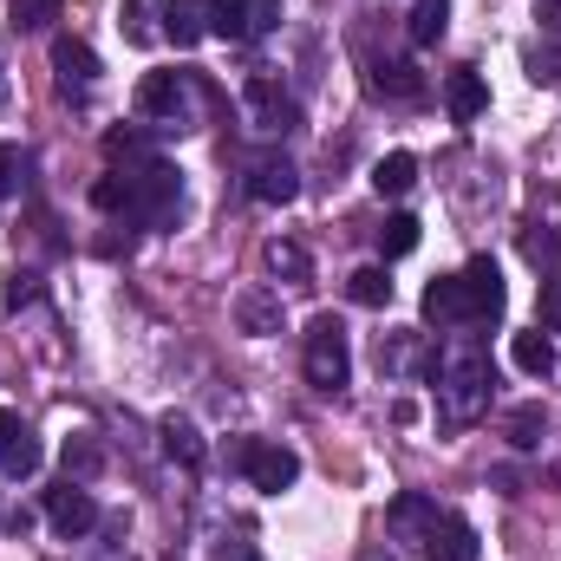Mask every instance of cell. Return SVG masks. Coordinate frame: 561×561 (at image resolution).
Listing matches in <instances>:
<instances>
[{
  "label": "cell",
  "instance_id": "6da1fadb",
  "mask_svg": "<svg viewBox=\"0 0 561 561\" xmlns=\"http://www.w3.org/2000/svg\"><path fill=\"white\" fill-rule=\"evenodd\" d=\"M490 386H496V366L477 340H457L437 366V405L450 424H477L490 412Z\"/></svg>",
  "mask_w": 561,
  "mask_h": 561
},
{
  "label": "cell",
  "instance_id": "7a4b0ae2",
  "mask_svg": "<svg viewBox=\"0 0 561 561\" xmlns=\"http://www.w3.org/2000/svg\"><path fill=\"white\" fill-rule=\"evenodd\" d=\"M203 99H209L203 72H144L138 79V112L163 131H190L203 118Z\"/></svg>",
  "mask_w": 561,
  "mask_h": 561
},
{
  "label": "cell",
  "instance_id": "3957f363",
  "mask_svg": "<svg viewBox=\"0 0 561 561\" xmlns=\"http://www.w3.org/2000/svg\"><path fill=\"white\" fill-rule=\"evenodd\" d=\"M125 176H131L125 222H131V229H170L176 209H183V176H176L163 157H150V163H138V170H125Z\"/></svg>",
  "mask_w": 561,
  "mask_h": 561
},
{
  "label": "cell",
  "instance_id": "277c9868",
  "mask_svg": "<svg viewBox=\"0 0 561 561\" xmlns=\"http://www.w3.org/2000/svg\"><path fill=\"white\" fill-rule=\"evenodd\" d=\"M300 366H307V386H313V392H346V379H353V346H346V327H340L333 313H313V320H307Z\"/></svg>",
  "mask_w": 561,
  "mask_h": 561
},
{
  "label": "cell",
  "instance_id": "5b68a950",
  "mask_svg": "<svg viewBox=\"0 0 561 561\" xmlns=\"http://www.w3.org/2000/svg\"><path fill=\"white\" fill-rule=\"evenodd\" d=\"M229 457H236V470H242L255 490H268V496L294 490V477H300V457H294L287 444H275V437H242Z\"/></svg>",
  "mask_w": 561,
  "mask_h": 561
},
{
  "label": "cell",
  "instance_id": "8992f818",
  "mask_svg": "<svg viewBox=\"0 0 561 561\" xmlns=\"http://www.w3.org/2000/svg\"><path fill=\"white\" fill-rule=\"evenodd\" d=\"M280 7L275 0H209V33L229 39V46H249L262 33H275Z\"/></svg>",
  "mask_w": 561,
  "mask_h": 561
},
{
  "label": "cell",
  "instance_id": "52a82bcc",
  "mask_svg": "<svg viewBox=\"0 0 561 561\" xmlns=\"http://www.w3.org/2000/svg\"><path fill=\"white\" fill-rule=\"evenodd\" d=\"M46 523H53V536H66V542H79V536H92L99 529V503H92V490L85 483H59V490H46Z\"/></svg>",
  "mask_w": 561,
  "mask_h": 561
},
{
  "label": "cell",
  "instance_id": "ba28073f",
  "mask_svg": "<svg viewBox=\"0 0 561 561\" xmlns=\"http://www.w3.org/2000/svg\"><path fill=\"white\" fill-rule=\"evenodd\" d=\"M386 529H392L405 549H431V542H437V529H444V516H437V503H431V496L405 490V496H392V503H386Z\"/></svg>",
  "mask_w": 561,
  "mask_h": 561
},
{
  "label": "cell",
  "instance_id": "9c48e42d",
  "mask_svg": "<svg viewBox=\"0 0 561 561\" xmlns=\"http://www.w3.org/2000/svg\"><path fill=\"white\" fill-rule=\"evenodd\" d=\"M463 300H470V327H490V320H503V300H510V287H503V268L490 262V255H477L470 268H463Z\"/></svg>",
  "mask_w": 561,
  "mask_h": 561
},
{
  "label": "cell",
  "instance_id": "30bf717a",
  "mask_svg": "<svg viewBox=\"0 0 561 561\" xmlns=\"http://www.w3.org/2000/svg\"><path fill=\"white\" fill-rule=\"evenodd\" d=\"M242 105H249V118H255V131H294L300 125V105L280 92L268 72H255L249 85H242Z\"/></svg>",
  "mask_w": 561,
  "mask_h": 561
},
{
  "label": "cell",
  "instance_id": "8fae6325",
  "mask_svg": "<svg viewBox=\"0 0 561 561\" xmlns=\"http://www.w3.org/2000/svg\"><path fill=\"white\" fill-rule=\"evenodd\" d=\"M483 105H490L483 72H477V66H457V72L444 79V112H450L457 125H477V118H483Z\"/></svg>",
  "mask_w": 561,
  "mask_h": 561
},
{
  "label": "cell",
  "instance_id": "7c38bea8",
  "mask_svg": "<svg viewBox=\"0 0 561 561\" xmlns=\"http://www.w3.org/2000/svg\"><path fill=\"white\" fill-rule=\"evenodd\" d=\"M249 196L255 203H294L300 196V170L287 157H255L249 163Z\"/></svg>",
  "mask_w": 561,
  "mask_h": 561
},
{
  "label": "cell",
  "instance_id": "4fadbf2b",
  "mask_svg": "<svg viewBox=\"0 0 561 561\" xmlns=\"http://www.w3.org/2000/svg\"><path fill=\"white\" fill-rule=\"evenodd\" d=\"M53 72H59L66 92H72V85L85 92V85L99 79V53H92L85 39H72V33H53Z\"/></svg>",
  "mask_w": 561,
  "mask_h": 561
},
{
  "label": "cell",
  "instance_id": "5bb4252c",
  "mask_svg": "<svg viewBox=\"0 0 561 561\" xmlns=\"http://www.w3.org/2000/svg\"><path fill=\"white\" fill-rule=\"evenodd\" d=\"M424 320L431 327H470V300H463V280L457 275H437L431 287H424Z\"/></svg>",
  "mask_w": 561,
  "mask_h": 561
},
{
  "label": "cell",
  "instance_id": "9a60e30c",
  "mask_svg": "<svg viewBox=\"0 0 561 561\" xmlns=\"http://www.w3.org/2000/svg\"><path fill=\"white\" fill-rule=\"evenodd\" d=\"M236 320H242V333H255V340L280 333V294H268V287L236 294Z\"/></svg>",
  "mask_w": 561,
  "mask_h": 561
},
{
  "label": "cell",
  "instance_id": "2e32d148",
  "mask_svg": "<svg viewBox=\"0 0 561 561\" xmlns=\"http://www.w3.org/2000/svg\"><path fill=\"white\" fill-rule=\"evenodd\" d=\"M163 33H170L176 46L209 39V0H163Z\"/></svg>",
  "mask_w": 561,
  "mask_h": 561
},
{
  "label": "cell",
  "instance_id": "e0dca14e",
  "mask_svg": "<svg viewBox=\"0 0 561 561\" xmlns=\"http://www.w3.org/2000/svg\"><path fill=\"white\" fill-rule=\"evenodd\" d=\"M157 20H163V0H125V7H118V26H125L131 46H157V39H163Z\"/></svg>",
  "mask_w": 561,
  "mask_h": 561
},
{
  "label": "cell",
  "instance_id": "ac0fdd59",
  "mask_svg": "<svg viewBox=\"0 0 561 561\" xmlns=\"http://www.w3.org/2000/svg\"><path fill=\"white\" fill-rule=\"evenodd\" d=\"M412 183H419V157H412V150H392V157L373 163V190H379V196H405Z\"/></svg>",
  "mask_w": 561,
  "mask_h": 561
},
{
  "label": "cell",
  "instance_id": "d6986e66",
  "mask_svg": "<svg viewBox=\"0 0 561 561\" xmlns=\"http://www.w3.org/2000/svg\"><path fill=\"white\" fill-rule=\"evenodd\" d=\"M510 359H516V373H529V379H542L549 366H556V340L536 327V333H516L510 340Z\"/></svg>",
  "mask_w": 561,
  "mask_h": 561
},
{
  "label": "cell",
  "instance_id": "ffe728a7",
  "mask_svg": "<svg viewBox=\"0 0 561 561\" xmlns=\"http://www.w3.org/2000/svg\"><path fill=\"white\" fill-rule=\"evenodd\" d=\"M157 437H163V450H170L183 470H196V463H203V437H196V424H190V419H176V412H170V419L157 424Z\"/></svg>",
  "mask_w": 561,
  "mask_h": 561
},
{
  "label": "cell",
  "instance_id": "44dd1931",
  "mask_svg": "<svg viewBox=\"0 0 561 561\" xmlns=\"http://www.w3.org/2000/svg\"><path fill=\"white\" fill-rule=\"evenodd\" d=\"M39 463H46V450H39V437H33V424H26V431L0 450V477H13V483H20V477H33Z\"/></svg>",
  "mask_w": 561,
  "mask_h": 561
},
{
  "label": "cell",
  "instance_id": "7402d4cb",
  "mask_svg": "<svg viewBox=\"0 0 561 561\" xmlns=\"http://www.w3.org/2000/svg\"><path fill=\"white\" fill-rule=\"evenodd\" d=\"M346 294H353L359 307H392V275H386V262L353 268V275H346Z\"/></svg>",
  "mask_w": 561,
  "mask_h": 561
},
{
  "label": "cell",
  "instance_id": "603a6c76",
  "mask_svg": "<svg viewBox=\"0 0 561 561\" xmlns=\"http://www.w3.org/2000/svg\"><path fill=\"white\" fill-rule=\"evenodd\" d=\"M431 561H477V529L463 516H444V536L431 542Z\"/></svg>",
  "mask_w": 561,
  "mask_h": 561
},
{
  "label": "cell",
  "instance_id": "cb8c5ba5",
  "mask_svg": "<svg viewBox=\"0 0 561 561\" xmlns=\"http://www.w3.org/2000/svg\"><path fill=\"white\" fill-rule=\"evenodd\" d=\"M373 92H379V99H419L424 79H419V66H412V59H392V66H379V72H373Z\"/></svg>",
  "mask_w": 561,
  "mask_h": 561
},
{
  "label": "cell",
  "instance_id": "d4e9b609",
  "mask_svg": "<svg viewBox=\"0 0 561 561\" xmlns=\"http://www.w3.org/2000/svg\"><path fill=\"white\" fill-rule=\"evenodd\" d=\"M419 216H405V209H399V216H386V229H379V255H386V262H399V255H412V249H419Z\"/></svg>",
  "mask_w": 561,
  "mask_h": 561
},
{
  "label": "cell",
  "instance_id": "484cf974",
  "mask_svg": "<svg viewBox=\"0 0 561 561\" xmlns=\"http://www.w3.org/2000/svg\"><path fill=\"white\" fill-rule=\"evenodd\" d=\"M105 163H112V170H118V163H125V170L150 163V138L131 131V125H125V131H105Z\"/></svg>",
  "mask_w": 561,
  "mask_h": 561
},
{
  "label": "cell",
  "instance_id": "4316f807",
  "mask_svg": "<svg viewBox=\"0 0 561 561\" xmlns=\"http://www.w3.org/2000/svg\"><path fill=\"white\" fill-rule=\"evenodd\" d=\"M268 268L287 275V287H307V280H313V262H307L300 242H268Z\"/></svg>",
  "mask_w": 561,
  "mask_h": 561
},
{
  "label": "cell",
  "instance_id": "83f0119b",
  "mask_svg": "<svg viewBox=\"0 0 561 561\" xmlns=\"http://www.w3.org/2000/svg\"><path fill=\"white\" fill-rule=\"evenodd\" d=\"M542 405H510V419H503V431H510V444H516V450H536V444H542Z\"/></svg>",
  "mask_w": 561,
  "mask_h": 561
},
{
  "label": "cell",
  "instance_id": "f1b7e54d",
  "mask_svg": "<svg viewBox=\"0 0 561 561\" xmlns=\"http://www.w3.org/2000/svg\"><path fill=\"white\" fill-rule=\"evenodd\" d=\"M444 26H450V0H419V13H412V46H437Z\"/></svg>",
  "mask_w": 561,
  "mask_h": 561
},
{
  "label": "cell",
  "instance_id": "f546056e",
  "mask_svg": "<svg viewBox=\"0 0 561 561\" xmlns=\"http://www.w3.org/2000/svg\"><path fill=\"white\" fill-rule=\"evenodd\" d=\"M66 13V0H13V33H46Z\"/></svg>",
  "mask_w": 561,
  "mask_h": 561
},
{
  "label": "cell",
  "instance_id": "4dcf8cb0",
  "mask_svg": "<svg viewBox=\"0 0 561 561\" xmlns=\"http://www.w3.org/2000/svg\"><path fill=\"white\" fill-rule=\"evenodd\" d=\"M92 203H99L105 216H125V203H131V176H125V170H105V176L92 183Z\"/></svg>",
  "mask_w": 561,
  "mask_h": 561
},
{
  "label": "cell",
  "instance_id": "1f68e13d",
  "mask_svg": "<svg viewBox=\"0 0 561 561\" xmlns=\"http://www.w3.org/2000/svg\"><path fill=\"white\" fill-rule=\"evenodd\" d=\"M20 170H26V150L20 144H0V196L20 190Z\"/></svg>",
  "mask_w": 561,
  "mask_h": 561
},
{
  "label": "cell",
  "instance_id": "d6a6232c",
  "mask_svg": "<svg viewBox=\"0 0 561 561\" xmlns=\"http://www.w3.org/2000/svg\"><path fill=\"white\" fill-rule=\"evenodd\" d=\"M72 470H79V477H92V470H99V444H85V437H79V444H66V477H72Z\"/></svg>",
  "mask_w": 561,
  "mask_h": 561
},
{
  "label": "cell",
  "instance_id": "836d02e7",
  "mask_svg": "<svg viewBox=\"0 0 561 561\" xmlns=\"http://www.w3.org/2000/svg\"><path fill=\"white\" fill-rule=\"evenodd\" d=\"M542 327H561V275L542 280Z\"/></svg>",
  "mask_w": 561,
  "mask_h": 561
},
{
  "label": "cell",
  "instance_id": "e575fe53",
  "mask_svg": "<svg viewBox=\"0 0 561 561\" xmlns=\"http://www.w3.org/2000/svg\"><path fill=\"white\" fill-rule=\"evenodd\" d=\"M20 431H26V419H20V412H7V405H0V450H7V444H13V437H20Z\"/></svg>",
  "mask_w": 561,
  "mask_h": 561
},
{
  "label": "cell",
  "instance_id": "d590c367",
  "mask_svg": "<svg viewBox=\"0 0 561 561\" xmlns=\"http://www.w3.org/2000/svg\"><path fill=\"white\" fill-rule=\"evenodd\" d=\"M536 20H542L549 33H561V0H536Z\"/></svg>",
  "mask_w": 561,
  "mask_h": 561
},
{
  "label": "cell",
  "instance_id": "8d00e7d4",
  "mask_svg": "<svg viewBox=\"0 0 561 561\" xmlns=\"http://www.w3.org/2000/svg\"><path fill=\"white\" fill-rule=\"evenodd\" d=\"M222 561H255V549H249V542H229V549H222Z\"/></svg>",
  "mask_w": 561,
  "mask_h": 561
}]
</instances>
